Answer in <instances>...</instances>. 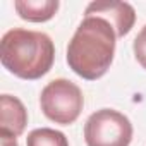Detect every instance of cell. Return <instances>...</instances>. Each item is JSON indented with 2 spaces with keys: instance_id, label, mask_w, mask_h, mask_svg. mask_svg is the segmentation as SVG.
I'll use <instances>...</instances> for the list:
<instances>
[{
  "instance_id": "1",
  "label": "cell",
  "mask_w": 146,
  "mask_h": 146,
  "mask_svg": "<svg viewBox=\"0 0 146 146\" xmlns=\"http://www.w3.org/2000/svg\"><path fill=\"white\" fill-rule=\"evenodd\" d=\"M117 35L112 24L102 17H84L67 46V64L86 81H96L107 74L115 55Z\"/></svg>"
},
{
  "instance_id": "10",
  "label": "cell",
  "mask_w": 146,
  "mask_h": 146,
  "mask_svg": "<svg viewBox=\"0 0 146 146\" xmlns=\"http://www.w3.org/2000/svg\"><path fill=\"white\" fill-rule=\"evenodd\" d=\"M0 139H2V146H17V137H11V136L0 134Z\"/></svg>"
},
{
  "instance_id": "8",
  "label": "cell",
  "mask_w": 146,
  "mask_h": 146,
  "mask_svg": "<svg viewBox=\"0 0 146 146\" xmlns=\"http://www.w3.org/2000/svg\"><path fill=\"white\" fill-rule=\"evenodd\" d=\"M26 146H69V141L64 132L50 129V127H40L28 134Z\"/></svg>"
},
{
  "instance_id": "3",
  "label": "cell",
  "mask_w": 146,
  "mask_h": 146,
  "mask_svg": "<svg viewBox=\"0 0 146 146\" xmlns=\"http://www.w3.org/2000/svg\"><path fill=\"white\" fill-rule=\"evenodd\" d=\"M40 107L46 119L60 125H70L78 120L84 107V96L78 84L58 78L50 81L40 95Z\"/></svg>"
},
{
  "instance_id": "2",
  "label": "cell",
  "mask_w": 146,
  "mask_h": 146,
  "mask_svg": "<svg viewBox=\"0 0 146 146\" xmlns=\"http://www.w3.org/2000/svg\"><path fill=\"white\" fill-rule=\"evenodd\" d=\"M0 60L11 74L36 81L50 72L55 60V46L52 38L41 31L14 28L2 36Z\"/></svg>"
},
{
  "instance_id": "9",
  "label": "cell",
  "mask_w": 146,
  "mask_h": 146,
  "mask_svg": "<svg viewBox=\"0 0 146 146\" xmlns=\"http://www.w3.org/2000/svg\"><path fill=\"white\" fill-rule=\"evenodd\" d=\"M132 50H134V57H136V60L141 64L143 69H146V24L141 28V31H139L137 36L134 38Z\"/></svg>"
},
{
  "instance_id": "5",
  "label": "cell",
  "mask_w": 146,
  "mask_h": 146,
  "mask_svg": "<svg viewBox=\"0 0 146 146\" xmlns=\"http://www.w3.org/2000/svg\"><path fill=\"white\" fill-rule=\"evenodd\" d=\"M84 17H102L108 21L115 29L117 38H122L132 29L136 11L127 2H91L86 7Z\"/></svg>"
},
{
  "instance_id": "4",
  "label": "cell",
  "mask_w": 146,
  "mask_h": 146,
  "mask_svg": "<svg viewBox=\"0 0 146 146\" xmlns=\"http://www.w3.org/2000/svg\"><path fill=\"white\" fill-rule=\"evenodd\" d=\"M84 141L88 146H129L132 141V124L117 110H96L84 124Z\"/></svg>"
},
{
  "instance_id": "6",
  "label": "cell",
  "mask_w": 146,
  "mask_h": 146,
  "mask_svg": "<svg viewBox=\"0 0 146 146\" xmlns=\"http://www.w3.org/2000/svg\"><path fill=\"white\" fill-rule=\"evenodd\" d=\"M0 134L17 137L24 132L28 124V110L24 103L12 95L0 96Z\"/></svg>"
},
{
  "instance_id": "7",
  "label": "cell",
  "mask_w": 146,
  "mask_h": 146,
  "mask_svg": "<svg viewBox=\"0 0 146 146\" xmlns=\"http://www.w3.org/2000/svg\"><path fill=\"white\" fill-rule=\"evenodd\" d=\"M58 0H16L14 9L21 19L29 23L50 21L58 11Z\"/></svg>"
}]
</instances>
